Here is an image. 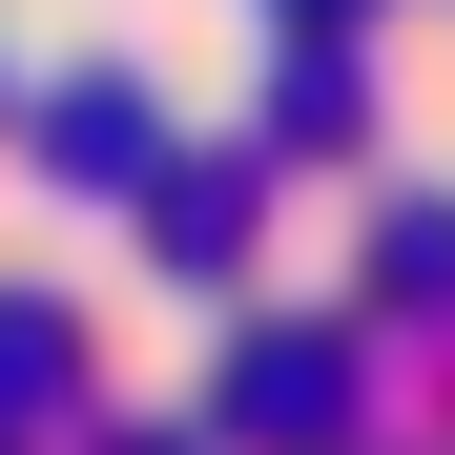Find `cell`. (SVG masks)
<instances>
[{
	"label": "cell",
	"mask_w": 455,
	"mask_h": 455,
	"mask_svg": "<svg viewBox=\"0 0 455 455\" xmlns=\"http://www.w3.org/2000/svg\"><path fill=\"white\" fill-rule=\"evenodd\" d=\"M42 166H62V187H124V166H145V84H62V104H42Z\"/></svg>",
	"instance_id": "6da1fadb"
},
{
	"label": "cell",
	"mask_w": 455,
	"mask_h": 455,
	"mask_svg": "<svg viewBox=\"0 0 455 455\" xmlns=\"http://www.w3.org/2000/svg\"><path fill=\"white\" fill-rule=\"evenodd\" d=\"M0 414H62V311H0Z\"/></svg>",
	"instance_id": "7a4b0ae2"
},
{
	"label": "cell",
	"mask_w": 455,
	"mask_h": 455,
	"mask_svg": "<svg viewBox=\"0 0 455 455\" xmlns=\"http://www.w3.org/2000/svg\"><path fill=\"white\" fill-rule=\"evenodd\" d=\"M228 207H249L228 166H187V187H166V269H228Z\"/></svg>",
	"instance_id": "3957f363"
}]
</instances>
